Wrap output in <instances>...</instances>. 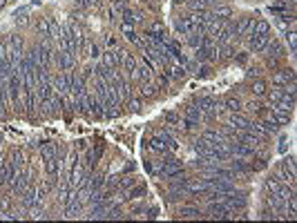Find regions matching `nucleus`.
<instances>
[{
	"label": "nucleus",
	"instance_id": "obj_32",
	"mask_svg": "<svg viewBox=\"0 0 297 223\" xmlns=\"http://www.w3.org/2000/svg\"><path fill=\"white\" fill-rule=\"evenodd\" d=\"M186 43L190 45L192 49H197V47H201L203 45V34L199 32V29H195V32H190L188 34V38H186Z\"/></svg>",
	"mask_w": 297,
	"mask_h": 223
},
{
	"label": "nucleus",
	"instance_id": "obj_37",
	"mask_svg": "<svg viewBox=\"0 0 297 223\" xmlns=\"http://www.w3.org/2000/svg\"><path fill=\"white\" fill-rule=\"evenodd\" d=\"M9 163H11V167L18 172V170H22V165H25V156H22L20 152L16 149V152H11V161H9Z\"/></svg>",
	"mask_w": 297,
	"mask_h": 223
},
{
	"label": "nucleus",
	"instance_id": "obj_31",
	"mask_svg": "<svg viewBox=\"0 0 297 223\" xmlns=\"http://www.w3.org/2000/svg\"><path fill=\"white\" fill-rule=\"evenodd\" d=\"M85 187L90 192H94V190H101V187H105V176H101V174H96V176H92V179H87V183H85Z\"/></svg>",
	"mask_w": 297,
	"mask_h": 223
},
{
	"label": "nucleus",
	"instance_id": "obj_47",
	"mask_svg": "<svg viewBox=\"0 0 297 223\" xmlns=\"http://www.w3.org/2000/svg\"><path fill=\"white\" fill-rule=\"evenodd\" d=\"M286 38H288V45H291V52H295V49H297V40H295V29H291V32H286Z\"/></svg>",
	"mask_w": 297,
	"mask_h": 223
},
{
	"label": "nucleus",
	"instance_id": "obj_16",
	"mask_svg": "<svg viewBox=\"0 0 297 223\" xmlns=\"http://www.w3.org/2000/svg\"><path fill=\"white\" fill-rule=\"evenodd\" d=\"M183 121L197 123V125L203 121V114H201V110H199V105H197V103H192V105H188L186 110H183Z\"/></svg>",
	"mask_w": 297,
	"mask_h": 223
},
{
	"label": "nucleus",
	"instance_id": "obj_53",
	"mask_svg": "<svg viewBox=\"0 0 297 223\" xmlns=\"http://www.w3.org/2000/svg\"><path fill=\"white\" fill-rule=\"evenodd\" d=\"M150 219H154V217H159V207H152V210H150V214H148Z\"/></svg>",
	"mask_w": 297,
	"mask_h": 223
},
{
	"label": "nucleus",
	"instance_id": "obj_26",
	"mask_svg": "<svg viewBox=\"0 0 297 223\" xmlns=\"http://www.w3.org/2000/svg\"><path fill=\"white\" fill-rule=\"evenodd\" d=\"M217 54H219V60H233L235 58V47L230 43L217 45Z\"/></svg>",
	"mask_w": 297,
	"mask_h": 223
},
{
	"label": "nucleus",
	"instance_id": "obj_25",
	"mask_svg": "<svg viewBox=\"0 0 297 223\" xmlns=\"http://www.w3.org/2000/svg\"><path fill=\"white\" fill-rule=\"evenodd\" d=\"M150 149H154L157 154H170V149H168V143H165L163 138L157 134V136L150 141Z\"/></svg>",
	"mask_w": 297,
	"mask_h": 223
},
{
	"label": "nucleus",
	"instance_id": "obj_17",
	"mask_svg": "<svg viewBox=\"0 0 297 223\" xmlns=\"http://www.w3.org/2000/svg\"><path fill=\"white\" fill-rule=\"evenodd\" d=\"M208 214H210L212 219H228L230 212L226 210V205H223L221 201H212L210 205H208Z\"/></svg>",
	"mask_w": 297,
	"mask_h": 223
},
{
	"label": "nucleus",
	"instance_id": "obj_2",
	"mask_svg": "<svg viewBox=\"0 0 297 223\" xmlns=\"http://www.w3.org/2000/svg\"><path fill=\"white\" fill-rule=\"evenodd\" d=\"M197 105H199V110H201V114H203L206 121H215L217 114L221 112V103H219V98H212V96H201V98H197Z\"/></svg>",
	"mask_w": 297,
	"mask_h": 223
},
{
	"label": "nucleus",
	"instance_id": "obj_27",
	"mask_svg": "<svg viewBox=\"0 0 297 223\" xmlns=\"http://www.w3.org/2000/svg\"><path fill=\"white\" fill-rule=\"evenodd\" d=\"M179 217L181 219H197V217H201V207H197V205H183L179 210Z\"/></svg>",
	"mask_w": 297,
	"mask_h": 223
},
{
	"label": "nucleus",
	"instance_id": "obj_22",
	"mask_svg": "<svg viewBox=\"0 0 297 223\" xmlns=\"http://www.w3.org/2000/svg\"><path fill=\"white\" fill-rule=\"evenodd\" d=\"M266 49H268V58H277V60H281L284 56H286V52H284V47H281L277 40H273L271 38V43L266 45Z\"/></svg>",
	"mask_w": 297,
	"mask_h": 223
},
{
	"label": "nucleus",
	"instance_id": "obj_4",
	"mask_svg": "<svg viewBox=\"0 0 297 223\" xmlns=\"http://www.w3.org/2000/svg\"><path fill=\"white\" fill-rule=\"evenodd\" d=\"M277 174L284 179V183H295V179H297L295 156H286V159H281L279 167H277Z\"/></svg>",
	"mask_w": 297,
	"mask_h": 223
},
{
	"label": "nucleus",
	"instance_id": "obj_21",
	"mask_svg": "<svg viewBox=\"0 0 297 223\" xmlns=\"http://www.w3.org/2000/svg\"><path fill=\"white\" fill-rule=\"evenodd\" d=\"M101 156H103V145H96L94 149H87V154H85V163H87V167H92V170H94Z\"/></svg>",
	"mask_w": 297,
	"mask_h": 223
},
{
	"label": "nucleus",
	"instance_id": "obj_13",
	"mask_svg": "<svg viewBox=\"0 0 297 223\" xmlns=\"http://www.w3.org/2000/svg\"><path fill=\"white\" fill-rule=\"evenodd\" d=\"M197 29V20L192 14H188V16H181L179 20H177V32L181 34V36H188L190 32H195Z\"/></svg>",
	"mask_w": 297,
	"mask_h": 223
},
{
	"label": "nucleus",
	"instance_id": "obj_10",
	"mask_svg": "<svg viewBox=\"0 0 297 223\" xmlns=\"http://www.w3.org/2000/svg\"><path fill=\"white\" fill-rule=\"evenodd\" d=\"M101 56H103V65L119 69V67H121V63H123V56H125V52H123V49H119V47H114V49H110V52L101 54Z\"/></svg>",
	"mask_w": 297,
	"mask_h": 223
},
{
	"label": "nucleus",
	"instance_id": "obj_20",
	"mask_svg": "<svg viewBox=\"0 0 297 223\" xmlns=\"http://www.w3.org/2000/svg\"><path fill=\"white\" fill-rule=\"evenodd\" d=\"M14 167H11L9 161H2L0 163V186H9L11 179H14Z\"/></svg>",
	"mask_w": 297,
	"mask_h": 223
},
{
	"label": "nucleus",
	"instance_id": "obj_55",
	"mask_svg": "<svg viewBox=\"0 0 297 223\" xmlns=\"http://www.w3.org/2000/svg\"><path fill=\"white\" fill-rule=\"evenodd\" d=\"M179 2H181V5H186V0H179Z\"/></svg>",
	"mask_w": 297,
	"mask_h": 223
},
{
	"label": "nucleus",
	"instance_id": "obj_54",
	"mask_svg": "<svg viewBox=\"0 0 297 223\" xmlns=\"http://www.w3.org/2000/svg\"><path fill=\"white\" fill-rule=\"evenodd\" d=\"M101 2H103V0H94V5H101Z\"/></svg>",
	"mask_w": 297,
	"mask_h": 223
},
{
	"label": "nucleus",
	"instance_id": "obj_48",
	"mask_svg": "<svg viewBox=\"0 0 297 223\" xmlns=\"http://www.w3.org/2000/svg\"><path fill=\"white\" fill-rule=\"evenodd\" d=\"M248 76H250V78H259V76H261V67H259V65H255V67H250Z\"/></svg>",
	"mask_w": 297,
	"mask_h": 223
},
{
	"label": "nucleus",
	"instance_id": "obj_39",
	"mask_svg": "<svg viewBox=\"0 0 297 223\" xmlns=\"http://www.w3.org/2000/svg\"><path fill=\"white\" fill-rule=\"evenodd\" d=\"M36 32L40 34V36L49 38V20H47V18H38V22H36Z\"/></svg>",
	"mask_w": 297,
	"mask_h": 223
},
{
	"label": "nucleus",
	"instance_id": "obj_14",
	"mask_svg": "<svg viewBox=\"0 0 297 223\" xmlns=\"http://www.w3.org/2000/svg\"><path fill=\"white\" fill-rule=\"evenodd\" d=\"M54 60H56V65H59L63 72H69V69H74L76 56L69 52H59V54H54Z\"/></svg>",
	"mask_w": 297,
	"mask_h": 223
},
{
	"label": "nucleus",
	"instance_id": "obj_28",
	"mask_svg": "<svg viewBox=\"0 0 297 223\" xmlns=\"http://www.w3.org/2000/svg\"><path fill=\"white\" fill-rule=\"evenodd\" d=\"M250 34H257V36H266V34H271V25L266 20H255L253 22V29H250ZM248 34V36H250Z\"/></svg>",
	"mask_w": 297,
	"mask_h": 223
},
{
	"label": "nucleus",
	"instance_id": "obj_33",
	"mask_svg": "<svg viewBox=\"0 0 297 223\" xmlns=\"http://www.w3.org/2000/svg\"><path fill=\"white\" fill-rule=\"evenodd\" d=\"M223 105L228 112H241V101H239L237 96H226L223 98Z\"/></svg>",
	"mask_w": 297,
	"mask_h": 223
},
{
	"label": "nucleus",
	"instance_id": "obj_44",
	"mask_svg": "<svg viewBox=\"0 0 297 223\" xmlns=\"http://www.w3.org/2000/svg\"><path fill=\"white\" fill-rule=\"evenodd\" d=\"M74 5L79 11H83V9H90V7L94 5V0H74Z\"/></svg>",
	"mask_w": 297,
	"mask_h": 223
},
{
	"label": "nucleus",
	"instance_id": "obj_9",
	"mask_svg": "<svg viewBox=\"0 0 297 223\" xmlns=\"http://www.w3.org/2000/svg\"><path fill=\"white\" fill-rule=\"evenodd\" d=\"M85 179H87V170H85L80 163L72 165V170H69V186L74 187V190H79L80 186L85 183Z\"/></svg>",
	"mask_w": 297,
	"mask_h": 223
},
{
	"label": "nucleus",
	"instance_id": "obj_5",
	"mask_svg": "<svg viewBox=\"0 0 297 223\" xmlns=\"http://www.w3.org/2000/svg\"><path fill=\"white\" fill-rule=\"evenodd\" d=\"M183 172V163L177 159H172V156H168L165 161H161V172L159 174L163 176V179H172V176L181 174Z\"/></svg>",
	"mask_w": 297,
	"mask_h": 223
},
{
	"label": "nucleus",
	"instance_id": "obj_40",
	"mask_svg": "<svg viewBox=\"0 0 297 223\" xmlns=\"http://www.w3.org/2000/svg\"><path fill=\"white\" fill-rule=\"evenodd\" d=\"M268 92V83L266 80H255L253 83V94L255 96H264Z\"/></svg>",
	"mask_w": 297,
	"mask_h": 223
},
{
	"label": "nucleus",
	"instance_id": "obj_36",
	"mask_svg": "<svg viewBox=\"0 0 297 223\" xmlns=\"http://www.w3.org/2000/svg\"><path fill=\"white\" fill-rule=\"evenodd\" d=\"M271 112L277 125H288L291 123V112H277V110H271Z\"/></svg>",
	"mask_w": 297,
	"mask_h": 223
},
{
	"label": "nucleus",
	"instance_id": "obj_45",
	"mask_svg": "<svg viewBox=\"0 0 297 223\" xmlns=\"http://www.w3.org/2000/svg\"><path fill=\"white\" fill-rule=\"evenodd\" d=\"M250 165V172H259L266 167V161L264 159H255V163H248Z\"/></svg>",
	"mask_w": 297,
	"mask_h": 223
},
{
	"label": "nucleus",
	"instance_id": "obj_51",
	"mask_svg": "<svg viewBox=\"0 0 297 223\" xmlns=\"http://www.w3.org/2000/svg\"><path fill=\"white\" fill-rule=\"evenodd\" d=\"M197 74H199V76H208V74H210V65H203V67L199 69Z\"/></svg>",
	"mask_w": 297,
	"mask_h": 223
},
{
	"label": "nucleus",
	"instance_id": "obj_6",
	"mask_svg": "<svg viewBox=\"0 0 297 223\" xmlns=\"http://www.w3.org/2000/svg\"><path fill=\"white\" fill-rule=\"evenodd\" d=\"M228 145H230V156H237V159H253L255 156L253 145H246L241 141H228Z\"/></svg>",
	"mask_w": 297,
	"mask_h": 223
},
{
	"label": "nucleus",
	"instance_id": "obj_50",
	"mask_svg": "<svg viewBox=\"0 0 297 223\" xmlns=\"http://www.w3.org/2000/svg\"><path fill=\"white\" fill-rule=\"evenodd\" d=\"M127 107H130V110H139V107H141V98H132V101L127 103Z\"/></svg>",
	"mask_w": 297,
	"mask_h": 223
},
{
	"label": "nucleus",
	"instance_id": "obj_24",
	"mask_svg": "<svg viewBox=\"0 0 297 223\" xmlns=\"http://www.w3.org/2000/svg\"><path fill=\"white\" fill-rule=\"evenodd\" d=\"M230 170L235 172V174H246V172H250V165L246 163L244 159H237V156H230Z\"/></svg>",
	"mask_w": 297,
	"mask_h": 223
},
{
	"label": "nucleus",
	"instance_id": "obj_52",
	"mask_svg": "<svg viewBox=\"0 0 297 223\" xmlns=\"http://www.w3.org/2000/svg\"><path fill=\"white\" fill-rule=\"evenodd\" d=\"M105 45H107V47H114V45H117V40H114L112 36H107V38H105Z\"/></svg>",
	"mask_w": 297,
	"mask_h": 223
},
{
	"label": "nucleus",
	"instance_id": "obj_46",
	"mask_svg": "<svg viewBox=\"0 0 297 223\" xmlns=\"http://www.w3.org/2000/svg\"><path fill=\"white\" fill-rule=\"evenodd\" d=\"M87 52H90V56H92V58H99V56H101V47H99V45H96V43L87 45Z\"/></svg>",
	"mask_w": 297,
	"mask_h": 223
},
{
	"label": "nucleus",
	"instance_id": "obj_15",
	"mask_svg": "<svg viewBox=\"0 0 297 223\" xmlns=\"http://www.w3.org/2000/svg\"><path fill=\"white\" fill-rule=\"evenodd\" d=\"M186 192H190V194H203V192H208L206 179H188L186 181Z\"/></svg>",
	"mask_w": 297,
	"mask_h": 223
},
{
	"label": "nucleus",
	"instance_id": "obj_7",
	"mask_svg": "<svg viewBox=\"0 0 297 223\" xmlns=\"http://www.w3.org/2000/svg\"><path fill=\"white\" fill-rule=\"evenodd\" d=\"M293 83H295V69H291V67L277 69V74L273 76V85H277V87H288Z\"/></svg>",
	"mask_w": 297,
	"mask_h": 223
},
{
	"label": "nucleus",
	"instance_id": "obj_29",
	"mask_svg": "<svg viewBox=\"0 0 297 223\" xmlns=\"http://www.w3.org/2000/svg\"><path fill=\"white\" fill-rule=\"evenodd\" d=\"M121 67L127 72V76H132V74H134V69L139 67V63H137V58H134L132 54H125V56H123V63H121Z\"/></svg>",
	"mask_w": 297,
	"mask_h": 223
},
{
	"label": "nucleus",
	"instance_id": "obj_41",
	"mask_svg": "<svg viewBox=\"0 0 297 223\" xmlns=\"http://www.w3.org/2000/svg\"><path fill=\"white\" fill-rule=\"evenodd\" d=\"M137 181L132 179V176H127V174H121L119 176V190H127V187H132Z\"/></svg>",
	"mask_w": 297,
	"mask_h": 223
},
{
	"label": "nucleus",
	"instance_id": "obj_35",
	"mask_svg": "<svg viewBox=\"0 0 297 223\" xmlns=\"http://www.w3.org/2000/svg\"><path fill=\"white\" fill-rule=\"evenodd\" d=\"M38 149H40V156H42V159H47V156L54 154V149H56V143H52V141H40Z\"/></svg>",
	"mask_w": 297,
	"mask_h": 223
},
{
	"label": "nucleus",
	"instance_id": "obj_43",
	"mask_svg": "<svg viewBox=\"0 0 297 223\" xmlns=\"http://www.w3.org/2000/svg\"><path fill=\"white\" fill-rule=\"evenodd\" d=\"M154 94H157V85H150V83H143V85H141V96L152 98Z\"/></svg>",
	"mask_w": 297,
	"mask_h": 223
},
{
	"label": "nucleus",
	"instance_id": "obj_30",
	"mask_svg": "<svg viewBox=\"0 0 297 223\" xmlns=\"http://www.w3.org/2000/svg\"><path fill=\"white\" fill-rule=\"evenodd\" d=\"M121 20H123V27H134L139 18H137V14H134L130 7H125V9L121 11Z\"/></svg>",
	"mask_w": 297,
	"mask_h": 223
},
{
	"label": "nucleus",
	"instance_id": "obj_56",
	"mask_svg": "<svg viewBox=\"0 0 297 223\" xmlns=\"http://www.w3.org/2000/svg\"><path fill=\"white\" fill-rule=\"evenodd\" d=\"M0 141H2V136H0Z\"/></svg>",
	"mask_w": 297,
	"mask_h": 223
},
{
	"label": "nucleus",
	"instance_id": "obj_42",
	"mask_svg": "<svg viewBox=\"0 0 297 223\" xmlns=\"http://www.w3.org/2000/svg\"><path fill=\"white\" fill-rule=\"evenodd\" d=\"M145 194V187L143 186H132L130 187V192H127V199H139Z\"/></svg>",
	"mask_w": 297,
	"mask_h": 223
},
{
	"label": "nucleus",
	"instance_id": "obj_19",
	"mask_svg": "<svg viewBox=\"0 0 297 223\" xmlns=\"http://www.w3.org/2000/svg\"><path fill=\"white\" fill-rule=\"evenodd\" d=\"M45 161V172H47L49 176H59L60 174V165H63V161L56 159V156H47V159H42Z\"/></svg>",
	"mask_w": 297,
	"mask_h": 223
},
{
	"label": "nucleus",
	"instance_id": "obj_23",
	"mask_svg": "<svg viewBox=\"0 0 297 223\" xmlns=\"http://www.w3.org/2000/svg\"><path fill=\"white\" fill-rule=\"evenodd\" d=\"M130 78H134L139 85H143V83H150V78H152V72H150V69L143 65V67H137V69H134V74L130 76Z\"/></svg>",
	"mask_w": 297,
	"mask_h": 223
},
{
	"label": "nucleus",
	"instance_id": "obj_12",
	"mask_svg": "<svg viewBox=\"0 0 297 223\" xmlns=\"http://www.w3.org/2000/svg\"><path fill=\"white\" fill-rule=\"evenodd\" d=\"M52 85H54V92L60 96H69V74L63 72V74H56L52 78Z\"/></svg>",
	"mask_w": 297,
	"mask_h": 223
},
{
	"label": "nucleus",
	"instance_id": "obj_38",
	"mask_svg": "<svg viewBox=\"0 0 297 223\" xmlns=\"http://www.w3.org/2000/svg\"><path fill=\"white\" fill-rule=\"evenodd\" d=\"M212 16L219 18V20H228V18L233 16V9H230V7H217V9L212 11Z\"/></svg>",
	"mask_w": 297,
	"mask_h": 223
},
{
	"label": "nucleus",
	"instance_id": "obj_18",
	"mask_svg": "<svg viewBox=\"0 0 297 223\" xmlns=\"http://www.w3.org/2000/svg\"><path fill=\"white\" fill-rule=\"evenodd\" d=\"M248 125H250V118L246 116V114H241V112H233V114H230V128L248 130Z\"/></svg>",
	"mask_w": 297,
	"mask_h": 223
},
{
	"label": "nucleus",
	"instance_id": "obj_1",
	"mask_svg": "<svg viewBox=\"0 0 297 223\" xmlns=\"http://www.w3.org/2000/svg\"><path fill=\"white\" fill-rule=\"evenodd\" d=\"M29 58L34 60V65L36 67H52V63H54V49H52V45L47 43V40H42V43H38L36 47H32V52L27 54Z\"/></svg>",
	"mask_w": 297,
	"mask_h": 223
},
{
	"label": "nucleus",
	"instance_id": "obj_34",
	"mask_svg": "<svg viewBox=\"0 0 297 223\" xmlns=\"http://www.w3.org/2000/svg\"><path fill=\"white\" fill-rule=\"evenodd\" d=\"M163 123L165 125H181V114L175 110H170L163 114Z\"/></svg>",
	"mask_w": 297,
	"mask_h": 223
},
{
	"label": "nucleus",
	"instance_id": "obj_3",
	"mask_svg": "<svg viewBox=\"0 0 297 223\" xmlns=\"http://www.w3.org/2000/svg\"><path fill=\"white\" fill-rule=\"evenodd\" d=\"M9 187H11V192H14L16 197H22V194L32 187V176L27 174V172H22V170L14 172V179H11Z\"/></svg>",
	"mask_w": 297,
	"mask_h": 223
},
{
	"label": "nucleus",
	"instance_id": "obj_11",
	"mask_svg": "<svg viewBox=\"0 0 297 223\" xmlns=\"http://www.w3.org/2000/svg\"><path fill=\"white\" fill-rule=\"evenodd\" d=\"M271 43V34H266V36H257V34H250L248 36V49L253 54H259L266 49V45Z\"/></svg>",
	"mask_w": 297,
	"mask_h": 223
},
{
	"label": "nucleus",
	"instance_id": "obj_49",
	"mask_svg": "<svg viewBox=\"0 0 297 223\" xmlns=\"http://www.w3.org/2000/svg\"><path fill=\"white\" fill-rule=\"evenodd\" d=\"M235 63H239V65H244L246 63V60H248V54H246V52H241V54H237V56H235Z\"/></svg>",
	"mask_w": 297,
	"mask_h": 223
},
{
	"label": "nucleus",
	"instance_id": "obj_8",
	"mask_svg": "<svg viewBox=\"0 0 297 223\" xmlns=\"http://www.w3.org/2000/svg\"><path fill=\"white\" fill-rule=\"evenodd\" d=\"M195 56L199 63L203 65H210L212 60H219V54H217V45L215 47H206V45H201V47L195 49Z\"/></svg>",
	"mask_w": 297,
	"mask_h": 223
}]
</instances>
